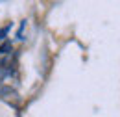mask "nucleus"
I'll return each mask as SVG.
<instances>
[{
  "instance_id": "obj_2",
  "label": "nucleus",
  "mask_w": 120,
  "mask_h": 117,
  "mask_svg": "<svg viewBox=\"0 0 120 117\" xmlns=\"http://www.w3.org/2000/svg\"><path fill=\"white\" fill-rule=\"evenodd\" d=\"M8 32H9L8 26H6V28H0V39H2V37H6V35H8Z\"/></svg>"
},
{
  "instance_id": "obj_1",
  "label": "nucleus",
  "mask_w": 120,
  "mask_h": 117,
  "mask_svg": "<svg viewBox=\"0 0 120 117\" xmlns=\"http://www.w3.org/2000/svg\"><path fill=\"white\" fill-rule=\"evenodd\" d=\"M9 50H11V43H4L0 46V54H8Z\"/></svg>"
}]
</instances>
